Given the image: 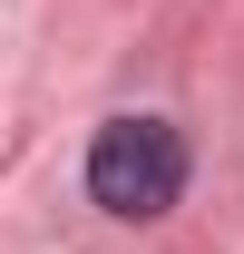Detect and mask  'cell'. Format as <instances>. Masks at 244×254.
I'll use <instances>...</instances> for the list:
<instances>
[{
    "label": "cell",
    "instance_id": "cell-1",
    "mask_svg": "<svg viewBox=\"0 0 244 254\" xmlns=\"http://www.w3.org/2000/svg\"><path fill=\"white\" fill-rule=\"evenodd\" d=\"M88 195L127 225H156L185 195V137L166 118H108L88 147Z\"/></svg>",
    "mask_w": 244,
    "mask_h": 254
}]
</instances>
